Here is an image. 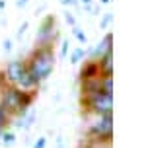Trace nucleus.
<instances>
[{"instance_id": "nucleus-4", "label": "nucleus", "mask_w": 150, "mask_h": 148, "mask_svg": "<svg viewBox=\"0 0 150 148\" xmlns=\"http://www.w3.org/2000/svg\"><path fill=\"white\" fill-rule=\"evenodd\" d=\"M82 107L88 113H94V115H107V113H113V93H107L103 90H98L94 93H88V96H82Z\"/></svg>"}, {"instance_id": "nucleus-24", "label": "nucleus", "mask_w": 150, "mask_h": 148, "mask_svg": "<svg viewBox=\"0 0 150 148\" xmlns=\"http://www.w3.org/2000/svg\"><path fill=\"white\" fill-rule=\"evenodd\" d=\"M62 6H76V0H61Z\"/></svg>"}, {"instance_id": "nucleus-11", "label": "nucleus", "mask_w": 150, "mask_h": 148, "mask_svg": "<svg viewBox=\"0 0 150 148\" xmlns=\"http://www.w3.org/2000/svg\"><path fill=\"white\" fill-rule=\"evenodd\" d=\"M82 82V96H88V93H94L98 90H101V74L94 78H88V80H80Z\"/></svg>"}, {"instance_id": "nucleus-5", "label": "nucleus", "mask_w": 150, "mask_h": 148, "mask_svg": "<svg viewBox=\"0 0 150 148\" xmlns=\"http://www.w3.org/2000/svg\"><path fill=\"white\" fill-rule=\"evenodd\" d=\"M88 135L92 137V140H98V142H111V138H113V113L96 115V121L88 129Z\"/></svg>"}, {"instance_id": "nucleus-22", "label": "nucleus", "mask_w": 150, "mask_h": 148, "mask_svg": "<svg viewBox=\"0 0 150 148\" xmlns=\"http://www.w3.org/2000/svg\"><path fill=\"white\" fill-rule=\"evenodd\" d=\"M67 55H68V41H62V45H61V57L64 59Z\"/></svg>"}, {"instance_id": "nucleus-27", "label": "nucleus", "mask_w": 150, "mask_h": 148, "mask_svg": "<svg viewBox=\"0 0 150 148\" xmlns=\"http://www.w3.org/2000/svg\"><path fill=\"white\" fill-rule=\"evenodd\" d=\"M111 0H100V4H109Z\"/></svg>"}, {"instance_id": "nucleus-23", "label": "nucleus", "mask_w": 150, "mask_h": 148, "mask_svg": "<svg viewBox=\"0 0 150 148\" xmlns=\"http://www.w3.org/2000/svg\"><path fill=\"white\" fill-rule=\"evenodd\" d=\"M28 2H29V0H16V6H18V8H25Z\"/></svg>"}, {"instance_id": "nucleus-13", "label": "nucleus", "mask_w": 150, "mask_h": 148, "mask_svg": "<svg viewBox=\"0 0 150 148\" xmlns=\"http://www.w3.org/2000/svg\"><path fill=\"white\" fill-rule=\"evenodd\" d=\"M84 57H86V49L84 47H76V49L72 51V55H70V62L72 64H78V62H82Z\"/></svg>"}, {"instance_id": "nucleus-12", "label": "nucleus", "mask_w": 150, "mask_h": 148, "mask_svg": "<svg viewBox=\"0 0 150 148\" xmlns=\"http://www.w3.org/2000/svg\"><path fill=\"white\" fill-rule=\"evenodd\" d=\"M0 144H2L4 148L14 146V144H16V135H14L12 131H6V129H4L2 135H0Z\"/></svg>"}, {"instance_id": "nucleus-21", "label": "nucleus", "mask_w": 150, "mask_h": 148, "mask_svg": "<svg viewBox=\"0 0 150 148\" xmlns=\"http://www.w3.org/2000/svg\"><path fill=\"white\" fill-rule=\"evenodd\" d=\"M2 49H4V53H12V49H14V43H12V39H6L4 45H2Z\"/></svg>"}, {"instance_id": "nucleus-3", "label": "nucleus", "mask_w": 150, "mask_h": 148, "mask_svg": "<svg viewBox=\"0 0 150 148\" xmlns=\"http://www.w3.org/2000/svg\"><path fill=\"white\" fill-rule=\"evenodd\" d=\"M0 84H10L20 90H37L39 86L33 82V78L28 70L25 60L22 59H12L6 62L4 70L0 72Z\"/></svg>"}, {"instance_id": "nucleus-10", "label": "nucleus", "mask_w": 150, "mask_h": 148, "mask_svg": "<svg viewBox=\"0 0 150 148\" xmlns=\"http://www.w3.org/2000/svg\"><path fill=\"white\" fill-rule=\"evenodd\" d=\"M100 64H98V60H88V62H84L82 70H80V80H88V78H94V76H100Z\"/></svg>"}, {"instance_id": "nucleus-17", "label": "nucleus", "mask_w": 150, "mask_h": 148, "mask_svg": "<svg viewBox=\"0 0 150 148\" xmlns=\"http://www.w3.org/2000/svg\"><path fill=\"white\" fill-rule=\"evenodd\" d=\"M8 123H10V115H8V113H6V109L0 105V131H4Z\"/></svg>"}, {"instance_id": "nucleus-8", "label": "nucleus", "mask_w": 150, "mask_h": 148, "mask_svg": "<svg viewBox=\"0 0 150 148\" xmlns=\"http://www.w3.org/2000/svg\"><path fill=\"white\" fill-rule=\"evenodd\" d=\"M35 119H37V113H35L33 109H29V111H25L23 115H18L16 117L14 127H16L18 131H28V129H31V125L35 123Z\"/></svg>"}, {"instance_id": "nucleus-15", "label": "nucleus", "mask_w": 150, "mask_h": 148, "mask_svg": "<svg viewBox=\"0 0 150 148\" xmlns=\"http://www.w3.org/2000/svg\"><path fill=\"white\" fill-rule=\"evenodd\" d=\"M101 90L113 93V76H101Z\"/></svg>"}, {"instance_id": "nucleus-26", "label": "nucleus", "mask_w": 150, "mask_h": 148, "mask_svg": "<svg viewBox=\"0 0 150 148\" xmlns=\"http://www.w3.org/2000/svg\"><path fill=\"white\" fill-rule=\"evenodd\" d=\"M4 8H6V2H4V0H0V10H4Z\"/></svg>"}, {"instance_id": "nucleus-6", "label": "nucleus", "mask_w": 150, "mask_h": 148, "mask_svg": "<svg viewBox=\"0 0 150 148\" xmlns=\"http://www.w3.org/2000/svg\"><path fill=\"white\" fill-rule=\"evenodd\" d=\"M59 39V28H57V18L53 14L43 18V22L39 23L37 29V45H55V41Z\"/></svg>"}, {"instance_id": "nucleus-9", "label": "nucleus", "mask_w": 150, "mask_h": 148, "mask_svg": "<svg viewBox=\"0 0 150 148\" xmlns=\"http://www.w3.org/2000/svg\"><path fill=\"white\" fill-rule=\"evenodd\" d=\"M101 76H113V51H107L105 55H101L98 59Z\"/></svg>"}, {"instance_id": "nucleus-2", "label": "nucleus", "mask_w": 150, "mask_h": 148, "mask_svg": "<svg viewBox=\"0 0 150 148\" xmlns=\"http://www.w3.org/2000/svg\"><path fill=\"white\" fill-rule=\"evenodd\" d=\"M35 99V90H20L10 84H2L0 88V105L6 109L8 115H23L31 109V103Z\"/></svg>"}, {"instance_id": "nucleus-16", "label": "nucleus", "mask_w": 150, "mask_h": 148, "mask_svg": "<svg viewBox=\"0 0 150 148\" xmlns=\"http://www.w3.org/2000/svg\"><path fill=\"white\" fill-rule=\"evenodd\" d=\"M111 23H113V14H111V12H105L103 18L100 20V29H109Z\"/></svg>"}, {"instance_id": "nucleus-14", "label": "nucleus", "mask_w": 150, "mask_h": 148, "mask_svg": "<svg viewBox=\"0 0 150 148\" xmlns=\"http://www.w3.org/2000/svg\"><path fill=\"white\" fill-rule=\"evenodd\" d=\"M72 35L78 39V43H82V45H86L88 43V35L82 31V29L78 28V25H72Z\"/></svg>"}, {"instance_id": "nucleus-1", "label": "nucleus", "mask_w": 150, "mask_h": 148, "mask_svg": "<svg viewBox=\"0 0 150 148\" xmlns=\"http://www.w3.org/2000/svg\"><path fill=\"white\" fill-rule=\"evenodd\" d=\"M55 62H57L55 45H37L25 60L28 70L37 86H41L45 80H49V76L55 70Z\"/></svg>"}, {"instance_id": "nucleus-25", "label": "nucleus", "mask_w": 150, "mask_h": 148, "mask_svg": "<svg viewBox=\"0 0 150 148\" xmlns=\"http://www.w3.org/2000/svg\"><path fill=\"white\" fill-rule=\"evenodd\" d=\"M94 0H76V4H82V6H86V4H92Z\"/></svg>"}, {"instance_id": "nucleus-19", "label": "nucleus", "mask_w": 150, "mask_h": 148, "mask_svg": "<svg viewBox=\"0 0 150 148\" xmlns=\"http://www.w3.org/2000/svg\"><path fill=\"white\" fill-rule=\"evenodd\" d=\"M31 148H47V137H39Z\"/></svg>"}, {"instance_id": "nucleus-18", "label": "nucleus", "mask_w": 150, "mask_h": 148, "mask_svg": "<svg viewBox=\"0 0 150 148\" xmlns=\"http://www.w3.org/2000/svg\"><path fill=\"white\" fill-rule=\"evenodd\" d=\"M28 28H29V22H23L22 25H20V29L16 31V39H22L23 35H25V31H28Z\"/></svg>"}, {"instance_id": "nucleus-7", "label": "nucleus", "mask_w": 150, "mask_h": 148, "mask_svg": "<svg viewBox=\"0 0 150 148\" xmlns=\"http://www.w3.org/2000/svg\"><path fill=\"white\" fill-rule=\"evenodd\" d=\"M107 51H113V33L111 31H107L105 35H103V39H101L100 43L90 51V57H92L94 60H98L101 55H105Z\"/></svg>"}, {"instance_id": "nucleus-20", "label": "nucleus", "mask_w": 150, "mask_h": 148, "mask_svg": "<svg viewBox=\"0 0 150 148\" xmlns=\"http://www.w3.org/2000/svg\"><path fill=\"white\" fill-rule=\"evenodd\" d=\"M64 20H67V23L72 28V25H76V18H74L72 12H64Z\"/></svg>"}, {"instance_id": "nucleus-28", "label": "nucleus", "mask_w": 150, "mask_h": 148, "mask_svg": "<svg viewBox=\"0 0 150 148\" xmlns=\"http://www.w3.org/2000/svg\"><path fill=\"white\" fill-rule=\"evenodd\" d=\"M0 135H2V131H0Z\"/></svg>"}]
</instances>
